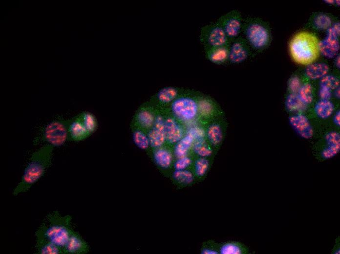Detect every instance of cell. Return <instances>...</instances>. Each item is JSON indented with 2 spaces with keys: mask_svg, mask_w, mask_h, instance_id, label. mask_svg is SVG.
<instances>
[{
  "mask_svg": "<svg viewBox=\"0 0 340 254\" xmlns=\"http://www.w3.org/2000/svg\"><path fill=\"white\" fill-rule=\"evenodd\" d=\"M207 135L209 142L214 146L220 145L223 140V129L217 123H214L208 127Z\"/></svg>",
  "mask_w": 340,
  "mask_h": 254,
  "instance_id": "cell-25",
  "label": "cell"
},
{
  "mask_svg": "<svg viewBox=\"0 0 340 254\" xmlns=\"http://www.w3.org/2000/svg\"><path fill=\"white\" fill-rule=\"evenodd\" d=\"M332 96V91L323 87L320 86L319 96L322 100H330Z\"/></svg>",
  "mask_w": 340,
  "mask_h": 254,
  "instance_id": "cell-37",
  "label": "cell"
},
{
  "mask_svg": "<svg viewBox=\"0 0 340 254\" xmlns=\"http://www.w3.org/2000/svg\"><path fill=\"white\" fill-rule=\"evenodd\" d=\"M324 145L320 151V156L323 160L335 156L340 150V134L335 131L327 133L324 137Z\"/></svg>",
  "mask_w": 340,
  "mask_h": 254,
  "instance_id": "cell-13",
  "label": "cell"
},
{
  "mask_svg": "<svg viewBox=\"0 0 340 254\" xmlns=\"http://www.w3.org/2000/svg\"><path fill=\"white\" fill-rule=\"evenodd\" d=\"M209 167V162L205 157L198 158L195 163V173L198 177H203L207 173Z\"/></svg>",
  "mask_w": 340,
  "mask_h": 254,
  "instance_id": "cell-32",
  "label": "cell"
},
{
  "mask_svg": "<svg viewBox=\"0 0 340 254\" xmlns=\"http://www.w3.org/2000/svg\"><path fill=\"white\" fill-rule=\"evenodd\" d=\"M154 159L158 166L167 169L171 166L173 157L170 151L165 149L160 148L155 152Z\"/></svg>",
  "mask_w": 340,
  "mask_h": 254,
  "instance_id": "cell-23",
  "label": "cell"
},
{
  "mask_svg": "<svg viewBox=\"0 0 340 254\" xmlns=\"http://www.w3.org/2000/svg\"><path fill=\"white\" fill-rule=\"evenodd\" d=\"M217 21L220 24L230 43L238 38L243 28L240 13L233 10L220 17Z\"/></svg>",
  "mask_w": 340,
  "mask_h": 254,
  "instance_id": "cell-9",
  "label": "cell"
},
{
  "mask_svg": "<svg viewBox=\"0 0 340 254\" xmlns=\"http://www.w3.org/2000/svg\"><path fill=\"white\" fill-rule=\"evenodd\" d=\"M340 87H338L336 89L334 90V95L336 98H340Z\"/></svg>",
  "mask_w": 340,
  "mask_h": 254,
  "instance_id": "cell-42",
  "label": "cell"
},
{
  "mask_svg": "<svg viewBox=\"0 0 340 254\" xmlns=\"http://www.w3.org/2000/svg\"><path fill=\"white\" fill-rule=\"evenodd\" d=\"M313 25L317 30H327L332 26L331 20L324 14H320L314 18Z\"/></svg>",
  "mask_w": 340,
  "mask_h": 254,
  "instance_id": "cell-30",
  "label": "cell"
},
{
  "mask_svg": "<svg viewBox=\"0 0 340 254\" xmlns=\"http://www.w3.org/2000/svg\"><path fill=\"white\" fill-rule=\"evenodd\" d=\"M335 110V105L330 100L320 99L314 106L316 116L323 120L328 119L333 116Z\"/></svg>",
  "mask_w": 340,
  "mask_h": 254,
  "instance_id": "cell-20",
  "label": "cell"
},
{
  "mask_svg": "<svg viewBox=\"0 0 340 254\" xmlns=\"http://www.w3.org/2000/svg\"><path fill=\"white\" fill-rule=\"evenodd\" d=\"M333 122L335 125L339 127L340 126V110L337 111L333 114Z\"/></svg>",
  "mask_w": 340,
  "mask_h": 254,
  "instance_id": "cell-40",
  "label": "cell"
},
{
  "mask_svg": "<svg viewBox=\"0 0 340 254\" xmlns=\"http://www.w3.org/2000/svg\"><path fill=\"white\" fill-rule=\"evenodd\" d=\"M173 177L178 182L183 184H189L194 180L193 173L187 170H175L173 173Z\"/></svg>",
  "mask_w": 340,
  "mask_h": 254,
  "instance_id": "cell-27",
  "label": "cell"
},
{
  "mask_svg": "<svg viewBox=\"0 0 340 254\" xmlns=\"http://www.w3.org/2000/svg\"><path fill=\"white\" fill-rule=\"evenodd\" d=\"M329 71V67L326 64L313 63L307 66L305 70V75L308 79L316 80L327 76Z\"/></svg>",
  "mask_w": 340,
  "mask_h": 254,
  "instance_id": "cell-19",
  "label": "cell"
},
{
  "mask_svg": "<svg viewBox=\"0 0 340 254\" xmlns=\"http://www.w3.org/2000/svg\"><path fill=\"white\" fill-rule=\"evenodd\" d=\"M339 80L334 76L327 75L321 79L320 82V86L326 88L332 91L339 87Z\"/></svg>",
  "mask_w": 340,
  "mask_h": 254,
  "instance_id": "cell-33",
  "label": "cell"
},
{
  "mask_svg": "<svg viewBox=\"0 0 340 254\" xmlns=\"http://www.w3.org/2000/svg\"><path fill=\"white\" fill-rule=\"evenodd\" d=\"M37 250L39 254H64L62 249L51 242L45 237L36 234Z\"/></svg>",
  "mask_w": 340,
  "mask_h": 254,
  "instance_id": "cell-18",
  "label": "cell"
},
{
  "mask_svg": "<svg viewBox=\"0 0 340 254\" xmlns=\"http://www.w3.org/2000/svg\"><path fill=\"white\" fill-rule=\"evenodd\" d=\"M229 45L204 49L206 58L210 62L222 65L228 61Z\"/></svg>",
  "mask_w": 340,
  "mask_h": 254,
  "instance_id": "cell-15",
  "label": "cell"
},
{
  "mask_svg": "<svg viewBox=\"0 0 340 254\" xmlns=\"http://www.w3.org/2000/svg\"><path fill=\"white\" fill-rule=\"evenodd\" d=\"M137 120L141 127L144 128H149L153 125L155 118L151 112L144 110L138 114Z\"/></svg>",
  "mask_w": 340,
  "mask_h": 254,
  "instance_id": "cell-28",
  "label": "cell"
},
{
  "mask_svg": "<svg viewBox=\"0 0 340 254\" xmlns=\"http://www.w3.org/2000/svg\"><path fill=\"white\" fill-rule=\"evenodd\" d=\"M200 40L204 49L227 46L230 44L224 30L217 21L210 23L201 28Z\"/></svg>",
  "mask_w": 340,
  "mask_h": 254,
  "instance_id": "cell-8",
  "label": "cell"
},
{
  "mask_svg": "<svg viewBox=\"0 0 340 254\" xmlns=\"http://www.w3.org/2000/svg\"><path fill=\"white\" fill-rule=\"evenodd\" d=\"M319 42L317 37L312 33L303 32L297 34L289 44L292 59L303 65L313 63L320 54Z\"/></svg>",
  "mask_w": 340,
  "mask_h": 254,
  "instance_id": "cell-3",
  "label": "cell"
},
{
  "mask_svg": "<svg viewBox=\"0 0 340 254\" xmlns=\"http://www.w3.org/2000/svg\"><path fill=\"white\" fill-rule=\"evenodd\" d=\"M89 247L85 241L74 231L65 249V254H80L87 253Z\"/></svg>",
  "mask_w": 340,
  "mask_h": 254,
  "instance_id": "cell-17",
  "label": "cell"
},
{
  "mask_svg": "<svg viewBox=\"0 0 340 254\" xmlns=\"http://www.w3.org/2000/svg\"><path fill=\"white\" fill-rule=\"evenodd\" d=\"M164 121L161 116H157L153 128L148 134L150 144L153 148H160L166 140Z\"/></svg>",
  "mask_w": 340,
  "mask_h": 254,
  "instance_id": "cell-14",
  "label": "cell"
},
{
  "mask_svg": "<svg viewBox=\"0 0 340 254\" xmlns=\"http://www.w3.org/2000/svg\"><path fill=\"white\" fill-rule=\"evenodd\" d=\"M133 139L135 144L141 149H146L150 145L148 136L141 131L136 130L133 132Z\"/></svg>",
  "mask_w": 340,
  "mask_h": 254,
  "instance_id": "cell-31",
  "label": "cell"
},
{
  "mask_svg": "<svg viewBox=\"0 0 340 254\" xmlns=\"http://www.w3.org/2000/svg\"><path fill=\"white\" fill-rule=\"evenodd\" d=\"M250 54V49L246 40L237 38L229 45L228 61L234 64L240 63L246 60Z\"/></svg>",
  "mask_w": 340,
  "mask_h": 254,
  "instance_id": "cell-12",
  "label": "cell"
},
{
  "mask_svg": "<svg viewBox=\"0 0 340 254\" xmlns=\"http://www.w3.org/2000/svg\"><path fill=\"white\" fill-rule=\"evenodd\" d=\"M340 237H337L335 242L334 247L332 250L331 254H339L340 253Z\"/></svg>",
  "mask_w": 340,
  "mask_h": 254,
  "instance_id": "cell-39",
  "label": "cell"
},
{
  "mask_svg": "<svg viewBox=\"0 0 340 254\" xmlns=\"http://www.w3.org/2000/svg\"><path fill=\"white\" fill-rule=\"evenodd\" d=\"M199 97H179L171 104L172 112L178 118L185 121L195 119L200 113Z\"/></svg>",
  "mask_w": 340,
  "mask_h": 254,
  "instance_id": "cell-7",
  "label": "cell"
},
{
  "mask_svg": "<svg viewBox=\"0 0 340 254\" xmlns=\"http://www.w3.org/2000/svg\"><path fill=\"white\" fill-rule=\"evenodd\" d=\"M203 254H218L219 253L213 249L210 248H205L202 251Z\"/></svg>",
  "mask_w": 340,
  "mask_h": 254,
  "instance_id": "cell-41",
  "label": "cell"
},
{
  "mask_svg": "<svg viewBox=\"0 0 340 254\" xmlns=\"http://www.w3.org/2000/svg\"><path fill=\"white\" fill-rule=\"evenodd\" d=\"M72 217L70 215L61 216L57 211L48 215L36 234H39L55 245L59 247L64 252L71 234L74 231L71 226Z\"/></svg>",
  "mask_w": 340,
  "mask_h": 254,
  "instance_id": "cell-2",
  "label": "cell"
},
{
  "mask_svg": "<svg viewBox=\"0 0 340 254\" xmlns=\"http://www.w3.org/2000/svg\"><path fill=\"white\" fill-rule=\"evenodd\" d=\"M285 104L287 111L294 114L302 113L307 108L296 94L290 93L286 98Z\"/></svg>",
  "mask_w": 340,
  "mask_h": 254,
  "instance_id": "cell-21",
  "label": "cell"
},
{
  "mask_svg": "<svg viewBox=\"0 0 340 254\" xmlns=\"http://www.w3.org/2000/svg\"><path fill=\"white\" fill-rule=\"evenodd\" d=\"M289 123L302 138L310 139L314 135L313 127L308 118L302 113L295 114L289 117Z\"/></svg>",
  "mask_w": 340,
  "mask_h": 254,
  "instance_id": "cell-11",
  "label": "cell"
},
{
  "mask_svg": "<svg viewBox=\"0 0 340 254\" xmlns=\"http://www.w3.org/2000/svg\"><path fill=\"white\" fill-rule=\"evenodd\" d=\"M189 134L192 136L194 139H202L204 137V133L203 131L199 128H194L191 129Z\"/></svg>",
  "mask_w": 340,
  "mask_h": 254,
  "instance_id": "cell-38",
  "label": "cell"
},
{
  "mask_svg": "<svg viewBox=\"0 0 340 254\" xmlns=\"http://www.w3.org/2000/svg\"><path fill=\"white\" fill-rule=\"evenodd\" d=\"M340 56L339 55L337 57V58L336 59V61H335V65L337 66V67L339 69H340Z\"/></svg>",
  "mask_w": 340,
  "mask_h": 254,
  "instance_id": "cell-43",
  "label": "cell"
},
{
  "mask_svg": "<svg viewBox=\"0 0 340 254\" xmlns=\"http://www.w3.org/2000/svg\"><path fill=\"white\" fill-rule=\"evenodd\" d=\"M297 94L301 100L307 106L311 104L314 100L313 88L309 83L302 84Z\"/></svg>",
  "mask_w": 340,
  "mask_h": 254,
  "instance_id": "cell-26",
  "label": "cell"
},
{
  "mask_svg": "<svg viewBox=\"0 0 340 254\" xmlns=\"http://www.w3.org/2000/svg\"><path fill=\"white\" fill-rule=\"evenodd\" d=\"M242 29L246 40L254 49L261 51L268 45L270 41L269 32L261 20L254 19L248 20Z\"/></svg>",
  "mask_w": 340,
  "mask_h": 254,
  "instance_id": "cell-5",
  "label": "cell"
},
{
  "mask_svg": "<svg viewBox=\"0 0 340 254\" xmlns=\"http://www.w3.org/2000/svg\"><path fill=\"white\" fill-rule=\"evenodd\" d=\"M326 3H329V4H334L335 3V1H325Z\"/></svg>",
  "mask_w": 340,
  "mask_h": 254,
  "instance_id": "cell-44",
  "label": "cell"
},
{
  "mask_svg": "<svg viewBox=\"0 0 340 254\" xmlns=\"http://www.w3.org/2000/svg\"><path fill=\"white\" fill-rule=\"evenodd\" d=\"M194 151L196 154L201 157L209 156L212 154L211 149L201 140H199L195 143L194 147Z\"/></svg>",
  "mask_w": 340,
  "mask_h": 254,
  "instance_id": "cell-34",
  "label": "cell"
},
{
  "mask_svg": "<svg viewBox=\"0 0 340 254\" xmlns=\"http://www.w3.org/2000/svg\"><path fill=\"white\" fill-rule=\"evenodd\" d=\"M72 119L58 117L42 127L34 138V145L46 143L59 147L69 141V127Z\"/></svg>",
  "mask_w": 340,
  "mask_h": 254,
  "instance_id": "cell-4",
  "label": "cell"
},
{
  "mask_svg": "<svg viewBox=\"0 0 340 254\" xmlns=\"http://www.w3.org/2000/svg\"><path fill=\"white\" fill-rule=\"evenodd\" d=\"M325 39L319 42L320 53L329 59L333 58L340 50L338 38L340 33V25L336 23L327 31Z\"/></svg>",
  "mask_w": 340,
  "mask_h": 254,
  "instance_id": "cell-10",
  "label": "cell"
},
{
  "mask_svg": "<svg viewBox=\"0 0 340 254\" xmlns=\"http://www.w3.org/2000/svg\"><path fill=\"white\" fill-rule=\"evenodd\" d=\"M53 150V146L46 144L33 154L21 180L14 191V195L28 191L45 174L51 164Z\"/></svg>",
  "mask_w": 340,
  "mask_h": 254,
  "instance_id": "cell-1",
  "label": "cell"
},
{
  "mask_svg": "<svg viewBox=\"0 0 340 254\" xmlns=\"http://www.w3.org/2000/svg\"><path fill=\"white\" fill-rule=\"evenodd\" d=\"M179 97V91L174 87H166L160 90L157 95L159 103L166 105L172 102Z\"/></svg>",
  "mask_w": 340,
  "mask_h": 254,
  "instance_id": "cell-22",
  "label": "cell"
},
{
  "mask_svg": "<svg viewBox=\"0 0 340 254\" xmlns=\"http://www.w3.org/2000/svg\"><path fill=\"white\" fill-rule=\"evenodd\" d=\"M164 124L166 140L169 143H178L183 137V130L174 118H167Z\"/></svg>",
  "mask_w": 340,
  "mask_h": 254,
  "instance_id": "cell-16",
  "label": "cell"
},
{
  "mask_svg": "<svg viewBox=\"0 0 340 254\" xmlns=\"http://www.w3.org/2000/svg\"><path fill=\"white\" fill-rule=\"evenodd\" d=\"M192 159L189 157L185 156L179 158L174 164V168L176 170H186L192 164Z\"/></svg>",
  "mask_w": 340,
  "mask_h": 254,
  "instance_id": "cell-36",
  "label": "cell"
},
{
  "mask_svg": "<svg viewBox=\"0 0 340 254\" xmlns=\"http://www.w3.org/2000/svg\"><path fill=\"white\" fill-rule=\"evenodd\" d=\"M246 252V249L238 243L230 242L224 245L221 248L222 254H241Z\"/></svg>",
  "mask_w": 340,
  "mask_h": 254,
  "instance_id": "cell-29",
  "label": "cell"
},
{
  "mask_svg": "<svg viewBox=\"0 0 340 254\" xmlns=\"http://www.w3.org/2000/svg\"><path fill=\"white\" fill-rule=\"evenodd\" d=\"M194 138L189 134L183 137L178 143L175 148V153L178 157L186 156L191 148L194 140Z\"/></svg>",
  "mask_w": 340,
  "mask_h": 254,
  "instance_id": "cell-24",
  "label": "cell"
},
{
  "mask_svg": "<svg viewBox=\"0 0 340 254\" xmlns=\"http://www.w3.org/2000/svg\"><path fill=\"white\" fill-rule=\"evenodd\" d=\"M96 127L94 118L89 113L73 118L69 127V141L82 140L93 133Z\"/></svg>",
  "mask_w": 340,
  "mask_h": 254,
  "instance_id": "cell-6",
  "label": "cell"
},
{
  "mask_svg": "<svg viewBox=\"0 0 340 254\" xmlns=\"http://www.w3.org/2000/svg\"><path fill=\"white\" fill-rule=\"evenodd\" d=\"M301 80L298 76L292 77L288 82V88L290 93L297 94L301 86Z\"/></svg>",
  "mask_w": 340,
  "mask_h": 254,
  "instance_id": "cell-35",
  "label": "cell"
}]
</instances>
